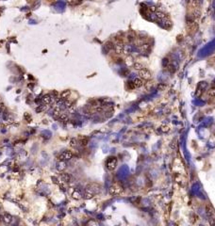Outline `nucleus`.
I'll list each match as a JSON object with an SVG mask.
<instances>
[{
  "label": "nucleus",
  "mask_w": 215,
  "mask_h": 226,
  "mask_svg": "<svg viewBox=\"0 0 215 226\" xmlns=\"http://www.w3.org/2000/svg\"><path fill=\"white\" fill-rule=\"evenodd\" d=\"M106 166H107L108 171H113L117 166V158L115 157H108L107 162H106Z\"/></svg>",
  "instance_id": "1"
},
{
  "label": "nucleus",
  "mask_w": 215,
  "mask_h": 226,
  "mask_svg": "<svg viewBox=\"0 0 215 226\" xmlns=\"http://www.w3.org/2000/svg\"><path fill=\"white\" fill-rule=\"evenodd\" d=\"M139 75H140L141 78H143V80H149L152 77V75H151L150 71L145 69V68H143L142 70L139 71Z\"/></svg>",
  "instance_id": "2"
},
{
  "label": "nucleus",
  "mask_w": 215,
  "mask_h": 226,
  "mask_svg": "<svg viewBox=\"0 0 215 226\" xmlns=\"http://www.w3.org/2000/svg\"><path fill=\"white\" fill-rule=\"evenodd\" d=\"M123 192V188L118 186V185H112L111 187H109V194L110 195H113V196H116V195H119Z\"/></svg>",
  "instance_id": "3"
},
{
  "label": "nucleus",
  "mask_w": 215,
  "mask_h": 226,
  "mask_svg": "<svg viewBox=\"0 0 215 226\" xmlns=\"http://www.w3.org/2000/svg\"><path fill=\"white\" fill-rule=\"evenodd\" d=\"M73 157V153L70 152V151H64L62 152L59 157V161H67V160H70L71 158Z\"/></svg>",
  "instance_id": "4"
},
{
  "label": "nucleus",
  "mask_w": 215,
  "mask_h": 226,
  "mask_svg": "<svg viewBox=\"0 0 215 226\" xmlns=\"http://www.w3.org/2000/svg\"><path fill=\"white\" fill-rule=\"evenodd\" d=\"M187 27L191 32H195L196 30L198 29V25L194 21V19L189 20L188 23H187Z\"/></svg>",
  "instance_id": "5"
},
{
  "label": "nucleus",
  "mask_w": 215,
  "mask_h": 226,
  "mask_svg": "<svg viewBox=\"0 0 215 226\" xmlns=\"http://www.w3.org/2000/svg\"><path fill=\"white\" fill-rule=\"evenodd\" d=\"M205 211H206L207 216L208 217V218H212V217H214L215 211H214V209H213V207L211 206L210 205H206Z\"/></svg>",
  "instance_id": "6"
},
{
  "label": "nucleus",
  "mask_w": 215,
  "mask_h": 226,
  "mask_svg": "<svg viewBox=\"0 0 215 226\" xmlns=\"http://www.w3.org/2000/svg\"><path fill=\"white\" fill-rule=\"evenodd\" d=\"M99 186H97L96 184H91V185H89L88 187H87V188H86V190H88V191H90V192H92L93 194H96V193H98V191H99Z\"/></svg>",
  "instance_id": "7"
},
{
  "label": "nucleus",
  "mask_w": 215,
  "mask_h": 226,
  "mask_svg": "<svg viewBox=\"0 0 215 226\" xmlns=\"http://www.w3.org/2000/svg\"><path fill=\"white\" fill-rule=\"evenodd\" d=\"M133 83H134L135 88H141V87H143V86L144 85V81H143V79L141 78V77H137V78H135L134 80H133Z\"/></svg>",
  "instance_id": "8"
},
{
  "label": "nucleus",
  "mask_w": 215,
  "mask_h": 226,
  "mask_svg": "<svg viewBox=\"0 0 215 226\" xmlns=\"http://www.w3.org/2000/svg\"><path fill=\"white\" fill-rule=\"evenodd\" d=\"M42 101H43V104L49 105V104H51V102H52V97H51V95H49V94H44V95L43 96V98H42Z\"/></svg>",
  "instance_id": "9"
},
{
  "label": "nucleus",
  "mask_w": 215,
  "mask_h": 226,
  "mask_svg": "<svg viewBox=\"0 0 215 226\" xmlns=\"http://www.w3.org/2000/svg\"><path fill=\"white\" fill-rule=\"evenodd\" d=\"M60 178H61V180H62L63 182H65V183H69V182L71 181V176L69 175L68 173H66V172H61V173H60Z\"/></svg>",
  "instance_id": "10"
},
{
  "label": "nucleus",
  "mask_w": 215,
  "mask_h": 226,
  "mask_svg": "<svg viewBox=\"0 0 215 226\" xmlns=\"http://www.w3.org/2000/svg\"><path fill=\"white\" fill-rule=\"evenodd\" d=\"M156 18H158V20H164V19H167V16L165 15V13L164 12H162V11H156Z\"/></svg>",
  "instance_id": "11"
},
{
  "label": "nucleus",
  "mask_w": 215,
  "mask_h": 226,
  "mask_svg": "<svg viewBox=\"0 0 215 226\" xmlns=\"http://www.w3.org/2000/svg\"><path fill=\"white\" fill-rule=\"evenodd\" d=\"M72 197H73L75 200H80V199L83 197V195L80 193V191H79V190H77V189H76V190L72 193Z\"/></svg>",
  "instance_id": "12"
},
{
  "label": "nucleus",
  "mask_w": 215,
  "mask_h": 226,
  "mask_svg": "<svg viewBox=\"0 0 215 226\" xmlns=\"http://www.w3.org/2000/svg\"><path fill=\"white\" fill-rule=\"evenodd\" d=\"M70 94H71V91H70L69 89L63 90V91L61 92V94H60V98H61V100H66L67 98H69Z\"/></svg>",
  "instance_id": "13"
},
{
  "label": "nucleus",
  "mask_w": 215,
  "mask_h": 226,
  "mask_svg": "<svg viewBox=\"0 0 215 226\" xmlns=\"http://www.w3.org/2000/svg\"><path fill=\"white\" fill-rule=\"evenodd\" d=\"M58 120H59L60 123H66V122L68 121V115L65 114V113H61Z\"/></svg>",
  "instance_id": "14"
},
{
  "label": "nucleus",
  "mask_w": 215,
  "mask_h": 226,
  "mask_svg": "<svg viewBox=\"0 0 215 226\" xmlns=\"http://www.w3.org/2000/svg\"><path fill=\"white\" fill-rule=\"evenodd\" d=\"M60 114H61V109H60V108H56L54 109V111H53V116H54V118L59 119V117L60 116Z\"/></svg>",
  "instance_id": "15"
},
{
  "label": "nucleus",
  "mask_w": 215,
  "mask_h": 226,
  "mask_svg": "<svg viewBox=\"0 0 215 226\" xmlns=\"http://www.w3.org/2000/svg\"><path fill=\"white\" fill-rule=\"evenodd\" d=\"M162 21H163V24H162V26H163V27H164V28L169 29V28L172 27V23H171L169 20L164 19V20H162Z\"/></svg>",
  "instance_id": "16"
},
{
  "label": "nucleus",
  "mask_w": 215,
  "mask_h": 226,
  "mask_svg": "<svg viewBox=\"0 0 215 226\" xmlns=\"http://www.w3.org/2000/svg\"><path fill=\"white\" fill-rule=\"evenodd\" d=\"M93 195H94V194H93L92 192H90L88 190H85V193H84L83 197H84V199H86V200H90V199H92V198L93 197Z\"/></svg>",
  "instance_id": "17"
},
{
  "label": "nucleus",
  "mask_w": 215,
  "mask_h": 226,
  "mask_svg": "<svg viewBox=\"0 0 215 226\" xmlns=\"http://www.w3.org/2000/svg\"><path fill=\"white\" fill-rule=\"evenodd\" d=\"M133 68L135 70H137V71H140V70H142L143 68V64H141L140 62H134V63H133Z\"/></svg>",
  "instance_id": "18"
},
{
  "label": "nucleus",
  "mask_w": 215,
  "mask_h": 226,
  "mask_svg": "<svg viewBox=\"0 0 215 226\" xmlns=\"http://www.w3.org/2000/svg\"><path fill=\"white\" fill-rule=\"evenodd\" d=\"M208 96H210V97L214 98L215 97V87H211V88L209 89L208 90Z\"/></svg>",
  "instance_id": "19"
},
{
  "label": "nucleus",
  "mask_w": 215,
  "mask_h": 226,
  "mask_svg": "<svg viewBox=\"0 0 215 226\" xmlns=\"http://www.w3.org/2000/svg\"><path fill=\"white\" fill-rule=\"evenodd\" d=\"M47 105L46 106H39L38 108H36V112L37 113H40V112H42V111H44L45 109H47Z\"/></svg>",
  "instance_id": "20"
},
{
  "label": "nucleus",
  "mask_w": 215,
  "mask_h": 226,
  "mask_svg": "<svg viewBox=\"0 0 215 226\" xmlns=\"http://www.w3.org/2000/svg\"><path fill=\"white\" fill-rule=\"evenodd\" d=\"M148 48H149V44L148 43H143V44H141L140 45V50L141 51H147L148 50Z\"/></svg>",
  "instance_id": "21"
},
{
  "label": "nucleus",
  "mask_w": 215,
  "mask_h": 226,
  "mask_svg": "<svg viewBox=\"0 0 215 226\" xmlns=\"http://www.w3.org/2000/svg\"><path fill=\"white\" fill-rule=\"evenodd\" d=\"M57 168H58V170H59V171H63V170L66 168L65 167V163H64V161H60L59 164H58V167Z\"/></svg>",
  "instance_id": "22"
},
{
  "label": "nucleus",
  "mask_w": 215,
  "mask_h": 226,
  "mask_svg": "<svg viewBox=\"0 0 215 226\" xmlns=\"http://www.w3.org/2000/svg\"><path fill=\"white\" fill-rule=\"evenodd\" d=\"M70 146L73 148H75L77 146V139L76 138H71V140H70Z\"/></svg>",
  "instance_id": "23"
},
{
  "label": "nucleus",
  "mask_w": 215,
  "mask_h": 226,
  "mask_svg": "<svg viewBox=\"0 0 215 226\" xmlns=\"http://www.w3.org/2000/svg\"><path fill=\"white\" fill-rule=\"evenodd\" d=\"M160 130H161L162 132L166 133V132H169V130H170V127H169L168 125H161V127H160Z\"/></svg>",
  "instance_id": "24"
},
{
  "label": "nucleus",
  "mask_w": 215,
  "mask_h": 226,
  "mask_svg": "<svg viewBox=\"0 0 215 226\" xmlns=\"http://www.w3.org/2000/svg\"><path fill=\"white\" fill-rule=\"evenodd\" d=\"M52 95H53V98L56 99V100H58V99L59 98V92H58L57 90H53V92H52Z\"/></svg>",
  "instance_id": "25"
},
{
  "label": "nucleus",
  "mask_w": 215,
  "mask_h": 226,
  "mask_svg": "<svg viewBox=\"0 0 215 226\" xmlns=\"http://www.w3.org/2000/svg\"><path fill=\"white\" fill-rule=\"evenodd\" d=\"M24 118H25V120H26L28 123H30V122H31V116H30L29 113H26V114L24 115Z\"/></svg>",
  "instance_id": "26"
},
{
  "label": "nucleus",
  "mask_w": 215,
  "mask_h": 226,
  "mask_svg": "<svg viewBox=\"0 0 215 226\" xmlns=\"http://www.w3.org/2000/svg\"><path fill=\"white\" fill-rule=\"evenodd\" d=\"M4 220H5L6 222H10V220H11V216L9 215V214H6L5 217H4Z\"/></svg>",
  "instance_id": "27"
},
{
  "label": "nucleus",
  "mask_w": 215,
  "mask_h": 226,
  "mask_svg": "<svg viewBox=\"0 0 215 226\" xmlns=\"http://www.w3.org/2000/svg\"><path fill=\"white\" fill-rule=\"evenodd\" d=\"M89 139L87 138H81V144L82 145H87V143H88Z\"/></svg>",
  "instance_id": "28"
},
{
  "label": "nucleus",
  "mask_w": 215,
  "mask_h": 226,
  "mask_svg": "<svg viewBox=\"0 0 215 226\" xmlns=\"http://www.w3.org/2000/svg\"><path fill=\"white\" fill-rule=\"evenodd\" d=\"M148 10H150L151 12H156L157 7H155V6H151V7H149V8H148Z\"/></svg>",
  "instance_id": "29"
},
{
  "label": "nucleus",
  "mask_w": 215,
  "mask_h": 226,
  "mask_svg": "<svg viewBox=\"0 0 215 226\" xmlns=\"http://www.w3.org/2000/svg\"><path fill=\"white\" fill-rule=\"evenodd\" d=\"M208 222H209V224H210V225H215V219L214 218H210Z\"/></svg>",
  "instance_id": "30"
},
{
  "label": "nucleus",
  "mask_w": 215,
  "mask_h": 226,
  "mask_svg": "<svg viewBox=\"0 0 215 226\" xmlns=\"http://www.w3.org/2000/svg\"><path fill=\"white\" fill-rule=\"evenodd\" d=\"M0 109H1V111L6 109V108H5V105H4L3 103H0Z\"/></svg>",
  "instance_id": "31"
},
{
  "label": "nucleus",
  "mask_w": 215,
  "mask_h": 226,
  "mask_svg": "<svg viewBox=\"0 0 215 226\" xmlns=\"http://www.w3.org/2000/svg\"><path fill=\"white\" fill-rule=\"evenodd\" d=\"M67 2L70 4H75V3H77V0H67Z\"/></svg>",
  "instance_id": "32"
},
{
  "label": "nucleus",
  "mask_w": 215,
  "mask_h": 226,
  "mask_svg": "<svg viewBox=\"0 0 215 226\" xmlns=\"http://www.w3.org/2000/svg\"><path fill=\"white\" fill-rule=\"evenodd\" d=\"M164 89V85H162V84L158 85V89Z\"/></svg>",
  "instance_id": "33"
},
{
  "label": "nucleus",
  "mask_w": 215,
  "mask_h": 226,
  "mask_svg": "<svg viewBox=\"0 0 215 226\" xmlns=\"http://www.w3.org/2000/svg\"><path fill=\"white\" fill-rule=\"evenodd\" d=\"M214 137H215V132H214Z\"/></svg>",
  "instance_id": "34"
},
{
  "label": "nucleus",
  "mask_w": 215,
  "mask_h": 226,
  "mask_svg": "<svg viewBox=\"0 0 215 226\" xmlns=\"http://www.w3.org/2000/svg\"><path fill=\"white\" fill-rule=\"evenodd\" d=\"M0 13H1V10H0Z\"/></svg>",
  "instance_id": "35"
}]
</instances>
